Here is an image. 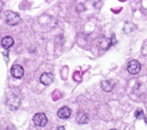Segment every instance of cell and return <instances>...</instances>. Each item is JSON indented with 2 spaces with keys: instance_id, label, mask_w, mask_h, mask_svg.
Segmentation results:
<instances>
[{
  "instance_id": "ba28073f",
  "label": "cell",
  "mask_w": 147,
  "mask_h": 130,
  "mask_svg": "<svg viewBox=\"0 0 147 130\" xmlns=\"http://www.w3.org/2000/svg\"><path fill=\"white\" fill-rule=\"evenodd\" d=\"M14 44V40L11 36H7L5 37H4L2 39V41H1V45H2V47L5 50L11 48V47Z\"/></svg>"
},
{
  "instance_id": "8992f818",
  "label": "cell",
  "mask_w": 147,
  "mask_h": 130,
  "mask_svg": "<svg viewBox=\"0 0 147 130\" xmlns=\"http://www.w3.org/2000/svg\"><path fill=\"white\" fill-rule=\"evenodd\" d=\"M54 76L52 73H44L40 75V81L41 84L45 86H49L54 82Z\"/></svg>"
},
{
  "instance_id": "52a82bcc",
  "label": "cell",
  "mask_w": 147,
  "mask_h": 130,
  "mask_svg": "<svg viewBox=\"0 0 147 130\" xmlns=\"http://www.w3.org/2000/svg\"><path fill=\"white\" fill-rule=\"evenodd\" d=\"M71 109L68 107H63L58 110L57 115L61 119H67L71 116Z\"/></svg>"
},
{
  "instance_id": "5bb4252c",
  "label": "cell",
  "mask_w": 147,
  "mask_h": 130,
  "mask_svg": "<svg viewBox=\"0 0 147 130\" xmlns=\"http://www.w3.org/2000/svg\"><path fill=\"white\" fill-rule=\"evenodd\" d=\"M56 130H65L64 127H59Z\"/></svg>"
},
{
  "instance_id": "7c38bea8",
  "label": "cell",
  "mask_w": 147,
  "mask_h": 130,
  "mask_svg": "<svg viewBox=\"0 0 147 130\" xmlns=\"http://www.w3.org/2000/svg\"><path fill=\"white\" fill-rule=\"evenodd\" d=\"M135 116L137 118H140L144 117V111L142 110L141 109H138L135 111Z\"/></svg>"
},
{
  "instance_id": "277c9868",
  "label": "cell",
  "mask_w": 147,
  "mask_h": 130,
  "mask_svg": "<svg viewBox=\"0 0 147 130\" xmlns=\"http://www.w3.org/2000/svg\"><path fill=\"white\" fill-rule=\"evenodd\" d=\"M33 121L36 126L43 127L48 123V118L44 113L40 112V113H36V115H34L33 117Z\"/></svg>"
},
{
  "instance_id": "9a60e30c",
  "label": "cell",
  "mask_w": 147,
  "mask_h": 130,
  "mask_svg": "<svg viewBox=\"0 0 147 130\" xmlns=\"http://www.w3.org/2000/svg\"><path fill=\"white\" fill-rule=\"evenodd\" d=\"M111 130H117V129H111Z\"/></svg>"
},
{
  "instance_id": "5b68a950",
  "label": "cell",
  "mask_w": 147,
  "mask_h": 130,
  "mask_svg": "<svg viewBox=\"0 0 147 130\" xmlns=\"http://www.w3.org/2000/svg\"><path fill=\"white\" fill-rule=\"evenodd\" d=\"M11 74L13 78L16 79H21L24 75V69L21 65L14 64L11 68Z\"/></svg>"
},
{
  "instance_id": "30bf717a",
  "label": "cell",
  "mask_w": 147,
  "mask_h": 130,
  "mask_svg": "<svg viewBox=\"0 0 147 130\" xmlns=\"http://www.w3.org/2000/svg\"><path fill=\"white\" fill-rule=\"evenodd\" d=\"M88 116L85 112H80L77 115V122L79 124H85L88 122Z\"/></svg>"
},
{
  "instance_id": "7a4b0ae2",
  "label": "cell",
  "mask_w": 147,
  "mask_h": 130,
  "mask_svg": "<svg viewBox=\"0 0 147 130\" xmlns=\"http://www.w3.org/2000/svg\"><path fill=\"white\" fill-rule=\"evenodd\" d=\"M20 103H21L20 99L16 95L11 94L7 96L6 100V106L11 110H16L18 109Z\"/></svg>"
},
{
  "instance_id": "9c48e42d",
  "label": "cell",
  "mask_w": 147,
  "mask_h": 130,
  "mask_svg": "<svg viewBox=\"0 0 147 130\" xmlns=\"http://www.w3.org/2000/svg\"><path fill=\"white\" fill-rule=\"evenodd\" d=\"M101 87H102L103 91H105L106 93H109V92H111L113 89L114 84L109 80L102 81L101 82Z\"/></svg>"
},
{
  "instance_id": "3957f363",
  "label": "cell",
  "mask_w": 147,
  "mask_h": 130,
  "mask_svg": "<svg viewBox=\"0 0 147 130\" xmlns=\"http://www.w3.org/2000/svg\"><path fill=\"white\" fill-rule=\"evenodd\" d=\"M141 70V64L137 60L130 61L127 64V70L131 75H136Z\"/></svg>"
},
{
  "instance_id": "4fadbf2b",
  "label": "cell",
  "mask_w": 147,
  "mask_h": 130,
  "mask_svg": "<svg viewBox=\"0 0 147 130\" xmlns=\"http://www.w3.org/2000/svg\"><path fill=\"white\" fill-rule=\"evenodd\" d=\"M3 6H4L3 2H2V1H0V13H1V11H2V8H3Z\"/></svg>"
},
{
  "instance_id": "6da1fadb",
  "label": "cell",
  "mask_w": 147,
  "mask_h": 130,
  "mask_svg": "<svg viewBox=\"0 0 147 130\" xmlns=\"http://www.w3.org/2000/svg\"><path fill=\"white\" fill-rule=\"evenodd\" d=\"M5 21L8 25L14 26L20 23L21 18L17 13L13 11H7L5 13Z\"/></svg>"
},
{
  "instance_id": "8fae6325",
  "label": "cell",
  "mask_w": 147,
  "mask_h": 130,
  "mask_svg": "<svg viewBox=\"0 0 147 130\" xmlns=\"http://www.w3.org/2000/svg\"><path fill=\"white\" fill-rule=\"evenodd\" d=\"M112 44L113 43L111 41V39L109 38H102L100 41V46L103 50H108L112 45Z\"/></svg>"
}]
</instances>
